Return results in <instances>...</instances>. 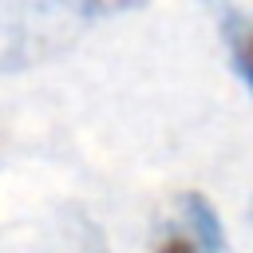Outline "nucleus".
Wrapping results in <instances>:
<instances>
[{"instance_id": "f03ea898", "label": "nucleus", "mask_w": 253, "mask_h": 253, "mask_svg": "<svg viewBox=\"0 0 253 253\" xmlns=\"http://www.w3.org/2000/svg\"><path fill=\"white\" fill-rule=\"evenodd\" d=\"M221 40H225V51H229V63H233L237 79L253 95V16L249 12H229L225 24H221Z\"/></svg>"}, {"instance_id": "f257e3e1", "label": "nucleus", "mask_w": 253, "mask_h": 253, "mask_svg": "<svg viewBox=\"0 0 253 253\" xmlns=\"http://www.w3.org/2000/svg\"><path fill=\"white\" fill-rule=\"evenodd\" d=\"M150 253H225V229L198 190L174 194L154 217Z\"/></svg>"}, {"instance_id": "20e7f679", "label": "nucleus", "mask_w": 253, "mask_h": 253, "mask_svg": "<svg viewBox=\"0 0 253 253\" xmlns=\"http://www.w3.org/2000/svg\"><path fill=\"white\" fill-rule=\"evenodd\" d=\"M75 253H107V241L99 237V229H91V225H83V237H79V245H75Z\"/></svg>"}, {"instance_id": "7ed1b4c3", "label": "nucleus", "mask_w": 253, "mask_h": 253, "mask_svg": "<svg viewBox=\"0 0 253 253\" xmlns=\"http://www.w3.org/2000/svg\"><path fill=\"white\" fill-rule=\"evenodd\" d=\"M67 8L83 12V16H111V12H126V8H138L146 0H63Z\"/></svg>"}]
</instances>
